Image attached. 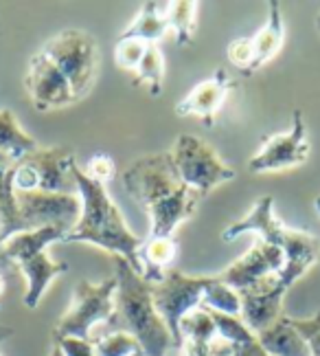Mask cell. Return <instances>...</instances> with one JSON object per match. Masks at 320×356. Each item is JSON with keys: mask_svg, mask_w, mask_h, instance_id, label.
<instances>
[{"mask_svg": "<svg viewBox=\"0 0 320 356\" xmlns=\"http://www.w3.org/2000/svg\"><path fill=\"white\" fill-rule=\"evenodd\" d=\"M123 189L149 216V238H169L196 213L200 196L180 178L171 152L136 159L121 176Z\"/></svg>", "mask_w": 320, "mask_h": 356, "instance_id": "1", "label": "cell"}, {"mask_svg": "<svg viewBox=\"0 0 320 356\" xmlns=\"http://www.w3.org/2000/svg\"><path fill=\"white\" fill-rule=\"evenodd\" d=\"M71 174L81 200V213L77 225L68 231L62 242L94 244L99 249L112 253L115 257H123L134 270L143 275L141 249L145 240L134 236L130 227L125 225L119 207L106 191V185L92 181L86 172L79 170L77 163L71 168Z\"/></svg>", "mask_w": 320, "mask_h": 356, "instance_id": "2", "label": "cell"}, {"mask_svg": "<svg viewBox=\"0 0 320 356\" xmlns=\"http://www.w3.org/2000/svg\"><path fill=\"white\" fill-rule=\"evenodd\" d=\"M248 234H257L261 242L276 246L285 255L283 268L276 273V277L289 291L305 273L320 262V240L310 231L289 229L274 216V198L261 196L255 207L250 209L237 222H233L221 231V240L230 242Z\"/></svg>", "mask_w": 320, "mask_h": 356, "instance_id": "3", "label": "cell"}, {"mask_svg": "<svg viewBox=\"0 0 320 356\" xmlns=\"http://www.w3.org/2000/svg\"><path fill=\"white\" fill-rule=\"evenodd\" d=\"M115 262L117 293L112 325L130 332L141 343L143 356H167L171 348H176V341L156 310L154 295H151L154 284H149L123 257H115Z\"/></svg>", "mask_w": 320, "mask_h": 356, "instance_id": "4", "label": "cell"}, {"mask_svg": "<svg viewBox=\"0 0 320 356\" xmlns=\"http://www.w3.org/2000/svg\"><path fill=\"white\" fill-rule=\"evenodd\" d=\"M62 240L64 234L60 229L44 227V229H31L11 236L0 246V264L13 262L26 277L24 306L29 310L37 308L53 280H58L66 270V264L55 262V259L47 255V246Z\"/></svg>", "mask_w": 320, "mask_h": 356, "instance_id": "5", "label": "cell"}, {"mask_svg": "<svg viewBox=\"0 0 320 356\" xmlns=\"http://www.w3.org/2000/svg\"><path fill=\"white\" fill-rule=\"evenodd\" d=\"M42 53L58 66L77 102L90 95L99 75V47L94 35L81 29H64L49 40Z\"/></svg>", "mask_w": 320, "mask_h": 356, "instance_id": "6", "label": "cell"}, {"mask_svg": "<svg viewBox=\"0 0 320 356\" xmlns=\"http://www.w3.org/2000/svg\"><path fill=\"white\" fill-rule=\"evenodd\" d=\"M75 165V152L66 145L37 147L11 165L13 189L16 191H58L73 194L77 185L71 168Z\"/></svg>", "mask_w": 320, "mask_h": 356, "instance_id": "7", "label": "cell"}, {"mask_svg": "<svg viewBox=\"0 0 320 356\" xmlns=\"http://www.w3.org/2000/svg\"><path fill=\"white\" fill-rule=\"evenodd\" d=\"M115 293L117 275L99 284L81 280L73 291L71 306L55 325L53 337H75L92 341L90 330L96 323L115 321Z\"/></svg>", "mask_w": 320, "mask_h": 356, "instance_id": "8", "label": "cell"}, {"mask_svg": "<svg viewBox=\"0 0 320 356\" xmlns=\"http://www.w3.org/2000/svg\"><path fill=\"white\" fill-rule=\"evenodd\" d=\"M171 156L183 183L191 191H196L200 198L211 194L221 183L235 178V170L226 165L215 149L206 141H202L200 136H178L171 147Z\"/></svg>", "mask_w": 320, "mask_h": 356, "instance_id": "9", "label": "cell"}, {"mask_svg": "<svg viewBox=\"0 0 320 356\" xmlns=\"http://www.w3.org/2000/svg\"><path fill=\"white\" fill-rule=\"evenodd\" d=\"M215 277H189L178 268H171L167 270L165 280L154 284V289H151L156 310L160 312L167 327H169L178 350H180V321H183L185 314L202 306L204 293L215 282Z\"/></svg>", "mask_w": 320, "mask_h": 356, "instance_id": "10", "label": "cell"}, {"mask_svg": "<svg viewBox=\"0 0 320 356\" xmlns=\"http://www.w3.org/2000/svg\"><path fill=\"white\" fill-rule=\"evenodd\" d=\"M308 159H310L308 128H305V119L301 111H294V115H292V128L287 132H279L263 139L253 159L248 161V170L255 174H266V172L303 165Z\"/></svg>", "mask_w": 320, "mask_h": 356, "instance_id": "11", "label": "cell"}, {"mask_svg": "<svg viewBox=\"0 0 320 356\" xmlns=\"http://www.w3.org/2000/svg\"><path fill=\"white\" fill-rule=\"evenodd\" d=\"M22 220L29 229L53 227L66 236L81 213L79 194H58V191H16Z\"/></svg>", "mask_w": 320, "mask_h": 356, "instance_id": "12", "label": "cell"}, {"mask_svg": "<svg viewBox=\"0 0 320 356\" xmlns=\"http://www.w3.org/2000/svg\"><path fill=\"white\" fill-rule=\"evenodd\" d=\"M24 86L29 90L31 104L40 113L60 111V108H68L77 104L64 75L42 51L35 53L29 62V73H26Z\"/></svg>", "mask_w": 320, "mask_h": 356, "instance_id": "13", "label": "cell"}, {"mask_svg": "<svg viewBox=\"0 0 320 356\" xmlns=\"http://www.w3.org/2000/svg\"><path fill=\"white\" fill-rule=\"evenodd\" d=\"M285 264V255L276 246L257 240L250 251L244 253L239 259H235L230 266L219 273V280L235 291H244L255 286L257 282L276 275Z\"/></svg>", "mask_w": 320, "mask_h": 356, "instance_id": "14", "label": "cell"}, {"mask_svg": "<svg viewBox=\"0 0 320 356\" xmlns=\"http://www.w3.org/2000/svg\"><path fill=\"white\" fill-rule=\"evenodd\" d=\"M287 289L276 275L257 282L250 289L239 291L242 297V321L255 334L270 327L276 319L283 317V297Z\"/></svg>", "mask_w": 320, "mask_h": 356, "instance_id": "15", "label": "cell"}, {"mask_svg": "<svg viewBox=\"0 0 320 356\" xmlns=\"http://www.w3.org/2000/svg\"><path fill=\"white\" fill-rule=\"evenodd\" d=\"M235 88V81L226 73V68H217V71L202 79L200 84L193 86L183 102L176 104V115L178 117H198L202 119L204 126H213L217 113L221 106L226 104L230 90Z\"/></svg>", "mask_w": 320, "mask_h": 356, "instance_id": "16", "label": "cell"}, {"mask_svg": "<svg viewBox=\"0 0 320 356\" xmlns=\"http://www.w3.org/2000/svg\"><path fill=\"white\" fill-rule=\"evenodd\" d=\"M283 42H285V24L281 16V7L279 3H270L266 22L250 38V47H253V73L279 56Z\"/></svg>", "mask_w": 320, "mask_h": 356, "instance_id": "17", "label": "cell"}, {"mask_svg": "<svg viewBox=\"0 0 320 356\" xmlns=\"http://www.w3.org/2000/svg\"><path fill=\"white\" fill-rule=\"evenodd\" d=\"M261 348L272 356H312L308 341L292 323V317H279L270 327L257 334Z\"/></svg>", "mask_w": 320, "mask_h": 356, "instance_id": "18", "label": "cell"}, {"mask_svg": "<svg viewBox=\"0 0 320 356\" xmlns=\"http://www.w3.org/2000/svg\"><path fill=\"white\" fill-rule=\"evenodd\" d=\"M178 259V242L174 236L169 238H147L141 249L143 277L149 284H158L165 280L167 270L174 268Z\"/></svg>", "mask_w": 320, "mask_h": 356, "instance_id": "19", "label": "cell"}, {"mask_svg": "<svg viewBox=\"0 0 320 356\" xmlns=\"http://www.w3.org/2000/svg\"><path fill=\"white\" fill-rule=\"evenodd\" d=\"M167 31H169L167 3H145L128 29L121 33V40H143L149 44H158Z\"/></svg>", "mask_w": 320, "mask_h": 356, "instance_id": "20", "label": "cell"}, {"mask_svg": "<svg viewBox=\"0 0 320 356\" xmlns=\"http://www.w3.org/2000/svg\"><path fill=\"white\" fill-rule=\"evenodd\" d=\"M40 145L33 136L26 134L9 108L0 111V154L13 163H18L26 154L35 152Z\"/></svg>", "mask_w": 320, "mask_h": 356, "instance_id": "21", "label": "cell"}, {"mask_svg": "<svg viewBox=\"0 0 320 356\" xmlns=\"http://www.w3.org/2000/svg\"><path fill=\"white\" fill-rule=\"evenodd\" d=\"M31 231L22 220V213L16 200V189H13L11 165L0 176V246H3L11 236Z\"/></svg>", "mask_w": 320, "mask_h": 356, "instance_id": "22", "label": "cell"}, {"mask_svg": "<svg viewBox=\"0 0 320 356\" xmlns=\"http://www.w3.org/2000/svg\"><path fill=\"white\" fill-rule=\"evenodd\" d=\"M136 84L145 86L151 97H158L162 92V77H165V56L160 51V44H149L145 56L134 71Z\"/></svg>", "mask_w": 320, "mask_h": 356, "instance_id": "23", "label": "cell"}, {"mask_svg": "<svg viewBox=\"0 0 320 356\" xmlns=\"http://www.w3.org/2000/svg\"><path fill=\"white\" fill-rule=\"evenodd\" d=\"M196 13H198V3H191V0L167 3V22H169V29L176 31L180 47L191 44L193 31H196Z\"/></svg>", "mask_w": 320, "mask_h": 356, "instance_id": "24", "label": "cell"}, {"mask_svg": "<svg viewBox=\"0 0 320 356\" xmlns=\"http://www.w3.org/2000/svg\"><path fill=\"white\" fill-rule=\"evenodd\" d=\"M213 339H217V327L206 308L200 306L191 310L180 321V346H183V341H204V343H208Z\"/></svg>", "mask_w": 320, "mask_h": 356, "instance_id": "25", "label": "cell"}, {"mask_svg": "<svg viewBox=\"0 0 320 356\" xmlns=\"http://www.w3.org/2000/svg\"><path fill=\"white\" fill-rule=\"evenodd\" d=\"M202 308L206 310H215L221 314H233V317H239L242 314V297L239 293L226 286L219 280V275L215 277V282L208 286V291L204 293L202 299Z\"/></svg>", "mask_w": 320, "mask_h": 356, "instance_id": "26", "label": "cell"}, {"mask_svg": "<svg viewBox=\"0 0 320 356\" xmlns=\"http://www.w3.org/2000/svg\"><path fill=\"white\" fill-rule=\"evenodd\" d=\"M96 356H141V343L125 330H115L101 339L92 341Z\"/></svg>", "mask_w": 320, "mask_h": 356, "instance_id": "27", "label": "cell"}, {"mask_svg": "<svg viewBox=\"0 0 320 356\" xmlns=\"http://www.w3.org/2000/svg\"><path fill=\"white\" fill-rule=\"evenodd\" d=\"M149 42H143V40H121L115 47V62L119 68H123V71H130L134 73L138 64H141L145 51H147Z\"/></svg>", "mask_w": 320, "mask_h": 356, "instance_id": "28", "label": "cell"}, {"mask_svg": "<svg viewBox=\"0 0 320 356\" xmlns=\"http://www.w3.org/2000/svg\"><path fill=\"white\" fill-rule=\"evenodd\" d=\"M180 356H230V346L219 337L208 341V343H204V341H183Z\"/></svg>", "mask_w": 320, "mask_h": 356, "instance_id": "29", "label": "cell"}, {"mask_svg": "<svg viewBox=\"0 0 320 356\" xmlns=\"http://www.w3.org/2000/svg\"><path fill=\"white\" fill-rule=\"evenodd\" d=\"M292 323H294V327L301 332V337L308 341L312 356H320V312L308 319L292 317Z\"/></svg>", "mask_w": 320, "mask_h": 356, "instance_id": "30", "label": "cell"}, {"mask_svg": "<svg viewBox=\"0 0 320 356\" xmlns=\"http://www.w3.org/2000/svg\"><path fill=\"white\" fill-rule=\"evenodd\" d=\"M228 60L233 66H237L242 73H253V47L250 38H239L228 47Z\"/></svg>", "mask_w": 320, "mask_h": 356, "instance_id": "31", "label": "cell"}, {"mask_svg": "<svg viewBox=\"0 0 320 356\" xmlns=\"http://www.w3.org/2000/svg\"><path fill=\"white\" fill-rule=\"evenodd\" d=\"M115 172H117L115 161L110 159L108 154L96 152V154H92V156H90V161H88V172H86V174L92 178V181L106 185L108 181H112Z\"/></svg>", "mask_w": 320, "mask_h": 356, "instance_id": "32", "label": "cell"}, {"mask_svg": "<svg viewBox=\"0 0 320 356\" xmlns=\"http://www.w3.org/2000/svg\"><path fill=\"white\" fill-rule=\"evenodd\" d=\"M53 339L64 356H96L92 341L75 339V337H53Z\"/></svg>", "mask_w": 320, "mask_h": 356, "instance_id": "33", "label": "cell"}, {"mask_svg": "<svg viewBox=\"0 0 320 356\" xmlns=\"http://www.w3.org/2000/svg\"><path fill=\"white\" fill-rule=\"evenodd\" d=\"M230 356H272V354H268L266 350H263L259 339L255 337L253 341H248V343L230 346Z\"/></svg>", "mask_w": 320, "mask_h": 356, "instance_id": "34", "label": "cell"}, {"mask_svg": "<svg viewBox=\"0 0 320 356\" xmlns=\"http://www.w3.org/2000/svg\"><path fill=\"white\" fill-rule=\"evenodd\" d=\"M7 337H11V327H7V325L0 323V341H5Z\"/></svg>", "mask_w": 320, "mask_h": 356, "instance_id": "35", "label": "cell"}, {"mask_svg": "<svg viewBox=\"0 0 320 356\" xmlns=\"http://www.w3.org/2000/svg\"><path fill=\"white\" fill-rule=\"evenodd\" d=\"M49 356H64V354H62V350H60L58 346L53 343V348H51V354H49Z\"/></svg>", "mask_w": 320, "mask_h": 356, "instance_id": "36", "label": "cell"}, {"mask_svg": "<svg viewBox=\"0 0 320 356\" xmlns=\"http://www.w3.org/2000/svg\"><path fill=\"white\" fill-rule=\"evenodd\" d=\"M5 293V277H3V270H0V297Z\"/></svg>", "mask_w": 320, "mask_h": 356, "instance_id": "37", "label": "cell"}, {"mask_svg": "<svg viewBox=\"0 0 320 356\" xmlns=\"http://www.w3.org/2000/svg\"><path fill=\"white\" fill-rule=\"evenodd\" d=\"M316 29H318V33H320V11L316 13Z\"/></svg>", "mask_w": 320, "mask_h": 356, "instance_id": "38", "label": "cell"}, {"mask_svg": "<svg viewBox=\"0 0 320 356\" xmlns=\"http://www.w3.org/2000/svg\"><path fill=\"white\" fill-rule=\"evenodd\" d=\"M314 207H316V211L320 213V196H318V198L314 200Z\"/></svg>", "mask_w": 320, "mask_h": 356, "instance_id": "39", "label": "cell"}, {"mask_svg": "<svg viewBox=\"0 0 320 356\" xmlns=\"http://www.w3.org/2000/svg\"><path fill=\"white\" fill-rule=\"evenodd\" d=\"M5 170H7V168H5ZM5 170H3V168H0V176H3V172H5Z\"/></svg>", "mask_w": 320, "mask_h": 356, "instance_id": "40", "label": "cell"}, {"mask_svg": "<svg viewBox=\"0 0 320 356\" xmlns=\"http://www.w3.org/2000/svg\"><path fill=\"white\" fill-rule=\"evenodd\" d=\"M0 356H3V354H0Z\"/></svg>", "mask_w": 320, "mask_h": 356, "instance_id": "41", "label": "cell"}, {"mask_svg": "<svg viewBox=\"0 0 320 356\" xmlns=\"http://www.w3.org/2000/svg\"><path fill=\"white\" fill-rule=\"evenodd\" d=\"M141 356H143V354H141Z\"/></svg>", "mask_w": 320, "mask_h": 356, "instance_id": "42", "label": "cell"}]
</instances>
